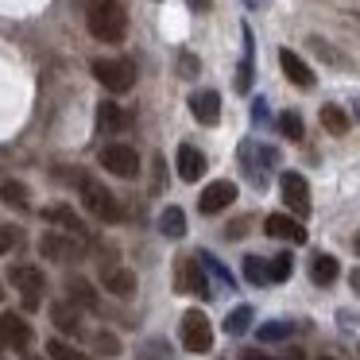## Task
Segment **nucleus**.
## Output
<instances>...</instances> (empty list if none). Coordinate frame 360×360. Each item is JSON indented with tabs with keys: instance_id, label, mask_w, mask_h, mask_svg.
<instances>
[{
	"instance_id": "nucleus-1",
	"label": "nucleus",
	"mask_w": 360,
	"mask_h": 360,
	"mask_svg": "<svg viewBox=\"0 0 360 360\" xmlns=\"http://www.w3.org/2000/svg\"><path fill=\"white\" fill-rule=\"evenodd\" d=\"M86 24H89V35H94V39L120 43L128 35V12H124L120 0H89Z\"/></svg>"
},
{
	"instance_id": "nucleus-2",
	"label": "nucleus",
	"mask_w": 360,
	"mask_h": 360,
	"mask_svg": "<svg viewBox=\"0 0 360 360\" xmlns=\"http://www.w3.org/2000/svg\"><path fill=\"white\" fill-rule=\"evenodd\" d=\"M78 194H82V205H86V210L94 213L97 221H105V225H117V221H124V210H120V202L112 198V190H105L97 179L78 174Z\"/></svg>"
},
{
	"instance_id": "nucleus-3",
	"label": "nucleus",
	"mask_w": 360,
	"mask_h": 360,
	"mask_svg": "<svg viewBox=\"0 0 360 360\" xmlns=\"http://www.w3.org/2000/svg\"><path fill=\"white\" fill-rule=\"evenodd\" d=\"M94 78L101 82L109 94H128V89L136 86V66L128 63V58H97Z\"/></svg>"
},
{
	"instance_id": "nucleus-4",
	"label": "nucleus",
	"mask_w": 360,
	"mask_h": 360,
	"mask_svg": "<svg viewBox=\"0 0 360 360\" xmlns=\"http://www.w3.org/2000/svg\"><path fill=\"white\" fill-rule=\"evenodd\" d=\"M240 163H244V171H248V179H252V186H267V167H275L279 163V151L275 148H267V143H256V140H244L240 143Z\"/></svg>"
},
{
	"instance_id": "nucleus-5",
	"label": "nucleus",
	"mask_w": 360,
	"mask_h": 360,
	"mask_svg": "<svg viewBox=\"0 0 360 360\" xmlns=\"http://www.w3.org/2000/svg\"><path fill=\"white\" fill-rule=\"evenodd\" d=\"M182 345H186V352H198V356L213 349V326L202 310L182 314Z\"/></svg>"
},
{
	"instance_id": "nucleus-6",
	"label": "nucleus",
	"mask_w": 360,
	"mask_h": 360,
	"mask_svg": "<svg viewBox=\"0 0 360 360\" xmlns=\"http://www.w3.org/2000/svg\"><path fill=\"white\" fill-rule=\"evenodd\" d=\"M101 167L117 179H136L140 174V155L132 143H105L101 148Z\"/></svg>"
},
{
	"instance_id": "nucleus-7",
	"label": "nucleus",
	"mask_w": 360,
	"mask_h": 360,
	"mask_svg": "<svg viewBox=\"0 0 360 360\" xmlns=\"http://www.w3.org/2000/svg\"><path fill=\"white\" fill-rule=\"evenodd\" d=\"M39 252H43V259H51V264H74V259L82 256V240L70 236V233H43Z\"/></svg>"
},
{
	"instance_id": "nucleus-8",
	"label": "nucleus",
	"mask_w": 360,
	"mask_h": 360,
	"mask_svg": "<svg viewBox=\"0 0 360 360\" xmlns=\"http://www.w3.org/2000/svg\"><path fill=\"white\" fill-rule=\"evenodd\" d=\"M283 205H287L290 213H298V217H310V182L302 179L298 171H287L283 174Z\"/></svg>"
},
{
	"instance_id": "nucleus-9",
	"label": "nucleus",
	"mask_w": 360,
	"mask_h": 360,
	"mask_svg": "<svg viewBox=\"0 0 360 360\" xmlns=\"http://www.w3.org/2000/svg\"><path fill=\"white\" fill-rule=\"evenodd\" d=\"M233 202H236V182L217 179V182H210V186L202 190V198H198V210H202V217H213V213L229 210Z\"/></svg>"
},
{
	"instance_id": "nucleus-10",
	"label": "nucleus",
	"mask_w": 360,
	"mask_h": 360,
	"mask_svg": "<svg viewBox=\"0 0 360 360\" xmlns=\"http://www.w3.org/2000/svg\"><path fill=\"white\" fill-rule=\"evenodd\" d=\"M32 326H27V318H20V314H0V341L8 345V349H27L32 345Z\"/></svg>"
},
{
	"instance_id": "nucleus-11",
	"label": "nucleus",
	"mask_w": 360,
	"mask_h": 360,
	"mask_svg": "<svg viewBox=\"0 0 360 360\" xmlns=\"http://www.w3.org/2000/svg\"><path fill=\"white\" fill-rule=\"evenodd\" d=\"M174 287H179V290H198V295H210L202 256H186V259H182V264H179V275H174Z\"/></svg>"
},
{
	"instance_id": "nucleus-12",
	"label": "nucleus",
	"mask_w": 360,
	"mask_h": 360,
	"mask_svg": "<svg viewBox=\"0 0 360 360\" xmlns=\"http://www.w3.org/2000/svg\"><path fill=\"white\" fill-rule=\"evenodd\" d=\"M190 112H194L198 124H217L221 120V94L217 89H198L194 97H190Z\"/></svg>"
},
{
	"instance_id": "nucleus-13",
	"label": "nucleus",
	"mask_w": 360,
	"mask_h": 360,
	"mask_svg": "<svg viewBox=\"0 0 360 360\" xmlns=\"http://www.w3.org/2000/svg\"><path fill=\"white\" fill-rule=\"evenodd\" d=\"M8 279H12V287L20 290V298H32V295H39V298H43V287H47L43 271H39V267H32V264H16Z\"/></svg>"
},
{
	"instance_id": "nucleus-14",
	"label": "nucleus",
	"mask_w": 360,
	"mask_h": 360,
	"mask_svg": "<svg viewBox=\"0 0 360 360\" xmlns=\"http://www.w3.org/2000/svg\"><path fill=\"white\" fill-rule=\"evenodd\" d=\"M279 66H283V74H287L290 86H298V89H314V70L295 55V51H279Z\"/></svg>"
},
{
	"instance_id": "nucleus-15",
	"label": "nucleus",
	"mask_w": 360,
	"mask_h": 360,
	"mask_svg": "<svg viewBox=\"0 0 360 360\" xmlns=\"http://www.w3.org/2000/svg\"><path fill=\"white\" fill-rule=\"evenodd\" d=\"M101 287L117 298H132L136 295V275L128 267H105L101 271Z\"/></svg>"
},
{
	"instance_id": "nucleus-16",
	"label": "nucleus",
	"mask_w": 360,
	"mask_h": 360,
	"mask_svg": "<svg viewBox=\"0 0 360 360\" xmlns=\"http://www.w3.org/2000/svg\"><path fill=\"white\" fill-rule=\"evenodd\" d=\"M43 221H51V225L66 229L70 236H78V240H86V225H82V217L70 210V205H51V210H43Z\"/></svg>"
},
{
	"instance_id": "nucleus-17",
	"label": "nucleus",
	"mask_w": 360,
	"mask_h": 360,
	"mask_svg": "<svg viewBox=\"0 0 360 360\" xmlns=\"http://www.w3.org/2000/svg\"><path fill=\"white\" fill-rule=\"evenodd\" d=\"M205 174V155L194 148V143H182L179 148V179L182 182H198Z\"/></svg>"
},
{
	"instance_id": "nucleus-18",
	"label": "nucleus",
	"mask_w": 360,
	"mask_h": 360,
	"mask_svg": "<svg viewBox=\"0 0 360 360\" xmlns=\"http://www.w3.org/2000/svg\"><path fill=\"white\" fill-rule=\"evenodd\" d=\"M264 229H267V236H279V240H298V244L306 240V229L295 217H287V213H271L264 221Z\"/></svg>"
},
{
	"instance_id": "nucleus-19",
	"label": "nucleus",
	"mask_w": 360,
	"mask_h": 360,
	"mask_svg": "<svg viewBox=\"0 0 360 360\" xmlns=\"http://www.w3.org/2000/svg\"><path fill=\"white\" fill-rule=\"evenodd\" d=\"M51 321H55L58 329H63V333H82V314L74 310V302H55L51 306Z\"/></svg>"
},
{
	"instance_id": "nucleus-20",
	"label": "nucleus",
	"mask_w": 360,
	"mask_h": 360,
	"mask_svg": "<svg viewBox=\"0 0 360 360\" xmlns=\"http://www.w3.org/2000/svg\"><path fill=\"white\" fill-rule=\"evenodd\" d=\"M97 124H101V132H120V128H128V112L112 101H101L97 105Z\"/></svg>"
},
{
	"instance_id": "nucleus-21",
	"label": "nucleus",
	"mask_w": 360,
	"mask_h": 360,
	"mask_svg": "<svg viewBox=\"0 0 360 360\" xmlns=\"http://www.w3.org/2000/svg\"><path fill=\"white\" fill-rule=\"evenodd\" d=\"M159 233H163L167 240H179V236H186V213H182L179 205H167L163 217H159Z\"/></svg>"
},
{
	"instance_id": "nucleus-22",
	"label": "nucleus",
	"mask_w": 360,
	"mask_h": 360,
	"mask_svg": "<svg viewBox=\"0 0 360 360\" xmlns=\"http://www.w3.org/2000/svg\"><path fill=\"white\" fill-rule=\"evenodd\" d=\"M337 275H341V264H337L333 256H314L310 279L318 283V287H329V283H337Z\"/></svg>"
},
{
	"instance_id": "nucleus-23",
	"label": "nucleus",
	"mask_w": 360,
	"mask_h": 360,
	"mask_svg": "<svg viewBox=\"0 0 360 360\" xmlns=\"http://www.w3.org/2000/svg\"><path fill=\"white\" fill-rule=\"evenodd\" d=\"M66 295H70V302H74V306H86V310H97V290L89 287L86 279H78V275H74V279H66Z\"/></svg>"
},
{
	"instance_id": "nucleus-24",
	"label": "nucleus",
	"mask_w": 360,
	"mask_h": 360,
	"mask_svg": "<svg viewBox=\"0 0 360 360\" xmlns=\"http://www.w3.org/2000/svg\"><path fill=\"white\" fill-rule=\"evenodd\" d=\"M0 202H4V205H16V210H27V205H32V190H27L24 182L8 179L4 186H0Z\"/></svg>"
},
{
	"instance_id": "nucleus-25",
	"label": "nucleus",
	"mask_w": 360,
	"mask_h": 360,
	"mask_svg": "<svg viewBox=\"0 0 360 360\" xmlns=\"http://www.w3.org/2000/svg\"><path fill=\"white\" fill-rule=\"evenodd\" d=\"M321 124H326V132H333V136L349 132V117H345L341 105H321Z\"/></svg>"
},
{
	"instance_id": "nucleus-26",
	"label": "nucleus",
	"mask_w": 360,
	"mask_h": 360,
	"mask_svg": "<svg viewBox=\"0 0 360 360\" xmlns=\"http://www.w3.org/2000/svg\"><path fill=\"white\" fill-rule=\"evenodd\" d=\"M290 333H295V321H267V326H259V341H264V345L287 341Z\"/></svg>"
},
{
	"instance_id": "nucleus-27",
	"label": "nucleus",
	"mask_w": 360,
	"mask_h": 360,
	"mask_svg": "<svg viewBox=\"0 0 360 360\" xmlns=\"http://www.w3.org/2000/svg\"><path fill=\"white\" fill-rule=\"evenodd\" d=\"M244 279H248L252 287H264V283H271V271H267V264L259 256H248L244 259Z\"/></svg>"
},
{
	"instance_id": "nucleus-28",
	"label": "nucleus",
	"mask_w": 360,
	"mask_h": 360,
	"mask_svg": "<svg viewBox=\"0 0 360 360\" xmlns=\"http://www.w3.org/2000/svg\"><path fill=\"white\" fill-rule=\"evenodd\" d=\"M252 318H256V314H252V306H236V310L225 318V329H229L233 337H240V333H248Z\"/></svg>"
},
{
	"instance_id": "nucleus-29",
	"label": "nucleus",
	"mask_w": 360,
	"mask_h": 360,
	"mask_svg": "<svg viewBox=\"0 0 360 360\" xmlns=\"http://www.w3.org/2000/svg\"><path fill=\"white\" fill-rule=\"evenodd\" d=\"M47 356H51V360H89L86 352H78L74 345L58 341V337H55V341H47Z\"/></svg>"
},
{
	"instance_id": "nucleus-30",
	"label": "nucleus",
	"mask_w": 360,
	"mask_h": 360,
	"mask_svg": "<svg viewBox=\"0 0 360 360\" xmlns=\"http://www.w3.org/2000/svg\"><path fill=\"white\" fill-rule=\"evenodd\" d=\"M279 132L287 136V140H302V117H298V112H283L279 117Z\"/></svg>"
},
{
	"instance_id": "nucleus-31",
	"label": "nucleus",
	"mask_w": 360,
	"mask_h": 360,
	"mask_svg": "<svg viewBox=\"0 0 360 360\" xmlns=\"http://www.w3.org/2000/svg\"><path fill=\"white\" fill-rule=\"evenodd\" d=\"M94 349L101 352V356H117V352H120V337L109 333V329H101V333L94 337Z\"/></svg>"
},
{
	"instance_id": "nucleus-32",
	"label": "nucleus",
	"mask_w": 360,
	"mask_h": 360,
	"mask_svg": "<svg viewBox=\"0 0 360 360\" xmlns=\"http://www.w3.org/2000/svg\"><path fill=\"white\" fill-rule=\"evenodd\" d=\"M283 279H290V256L287 252H279V256L271 259V283H283Z\"/></svg>"
},
{
	"instance_id": "nucleus-33",
	"label": "nucleus",
	"mask_w": 360,
	"mask_h": 360,
	"mask_svg": "<svg viewBox=\"0 0 360 360\" xmlns=\"http://www.w3.org/2000/svg\"><path fill=\"white\" fill-rule=\"evenodd\" d=\"M202 264L210 267V275H213V279H221V283H225V287H229V283H233V275L225 271V264H221L217 256H205V252H202Z\"/></svg>"
},
{
	"instance_id": "nucleus-34",
	"label": "nucleus",
	"mask_w": 360,
	"mask_h": 360,
	"mask_svg": "<svg viewBox=\"0 0 360 360\" xmlns=\"http://www.w3.org/2000/svg\"><path fill=\"white\" fill-rule=\"evenodd\" d=\"M16 240H20V229H12V225H0V256L16 248Z\"/></svg>"
},
{
	"instance_id": "nucleus-35",
	"label": "nucleus",
	"mask_w": 360,
	"mask_h": 360,
	"mask_svg": "<svg viewBox=\"0 0 360 360\" xmlns=\"http://www.w3.org/2000/svg\"><path fill=\"white\" fill-rule=\"evenodd\" d=\"M310 47H314V51H318V55H321V58H326V63H341V55H337V51H333V47H329V43H326V39H318V35H314V39H310Z\"/></svg>"
},
{
	"instance_id": "nucleus-36",
	"label": "nucleus",
	"mask_w": 360,
	"mask_h": 360,
	"mask_svg": "<svg viewBox=\"0 0 360 360\" xmlns=\"http://www.w3.org/2000/svg\"><path fill=\"white\" fill-rule=\"evenodd\" d=\"M179 70H182V78H198V58L194 55H179Z\"/></svg>"
},
{
	"instance_id": "nucleus-37",
	"label": "nucleus",
	"mask_w": 360,
	"mask_h": 360,
	"mask_svg": "<svg viewBox=\"0 0 360 360\" xmlns=\"http://www.w3.org/2000/svg\"><path fill=\"white\" fill-rule=\"evenodd\" d=\"M252 120H256V124L267 120V101H252Z\"/></svg>"
},
{
	"instance_id": "nucleus-38",
	"label": "nucleus",
	"mask_w": 360,
	"mask_h": 360,
	"mask_svg": "<svg viewBox=\"0 0 360 360\" xmlns=\"http://www.w3.org/2000/svg\"><path fill=\"white\" fill-rule=\"evenodd\" d=\"M190 12H210V0H186Z\"/></svg>"
},
{
	"instance_id": "nucleus-39",
	"label": "nucleus",
	"mask_w": 360,
	"mask_h": 360,
	"mask_svg": "<svg viewBox=\"0 0 360 360\" xmlns=\"http://www.w3.org/2000/svg\"><path fill=\"white\" fill-rule=\"evenodd\" d=\"M352 287H356V290H360V271H352Z\"/></svg>"
},
{
	"instance_id": "nucleus-40",
	"label": "nucleus",
	"mask_w": 360,
	"mask_h": 360,
	"mask_svg": "<svg viewBox=\"0 0 360 360\" xmlns=\"http://www.w3.org/2000/svg\"><path fill=\"white\" fill-rule=\"evenodd\" d=\"M244 4H248V8H259V4H264V0H244Z\"/></svg>"
},
{
	"instance_id": "nucleus-41",
	"label": "nucleus",
	"mask_w": 360,
	"mask_h": 360,
	"mask_svg": "<svg viewBox=\"0 0 360 360\" xmlns=\"http://www.w3.org/2000/svg\"><path fill=\"white\" fill-rule=\"evenodd\" d=\"M352 252H356V256H360V233H356V240H352Z\"/></svg>"
},
{
	"instance_id": "nucleus-42",
	"label": "nucleus",
	"mask_w": 360,
	"mask_h": 360,
	"mask_svg": "<svg viewBox=\"0 0 360 360\" xmlns=\"http://www.w3.org/2000/svg\"><path fill=\"white\" fill-rule=\"evenodd\" d=\"M0 302H4V283H0Z\"/></svg>"
},
{
	"instance_id": "nucleus-43",
	"label": "nucleus",
	"mask_w": 360,
	"mask_h": 360,
	"mask_svg": "<svg viewBox=\"0 0 360 360\" xmlns=\"http://www.w3.org/2000/svg\"><path fill=\"white\" fill-rule=\"evenodd\" d=\"M27 360H43V356H27Z\"/></svg>"
},
{
	"instance_id": "nucleus-44",
	"label": "nucleus",
	"mask_w": 360,
	"mask_h": 360,
	"mask_svg": "<svg viewBox=\"0 0 360 360\" xmlns=\"http://www.w3.org/2000/svg\"><path fill=\"white\" fill-rule=\"evenodd\" d=\"M356 117H360V101H356Z\"/></svg>"
},
{
	"instance_id": "nucleus-45",
	"label": "nucleus",
	"mask_w": 360,
	"mask_h": 360,
	"mask_svg": "<svg viewBox=\"0 0 360 360\" xmlns=\"http://www.w3.org/2000/svg\"><path fill=\"white\" fill-rule=\"evenodd\" d=\"M0 345H4V341H0Z\"/></svg>"
},
{
	"instance_id": "nucleus-46",
	"label": "nucleus",
	"mask_w": 360,
	"mask_h": 360,
	"mask_svg": "<svg viewBox=\"0 0 360 360\" xmlns=\"http://www.w3.org/2000/svg\"><path fill=\"white\" fill-rule=\"evenodd\" d=\"M326 360H329V356H326Z\"/></svg>"
}]
</instances>
